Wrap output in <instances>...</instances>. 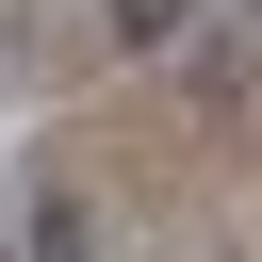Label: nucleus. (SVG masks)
<instances>
[{
    "label": "nucleus",
    "instance_id": "f03ea898",
    "mask_svg": "<svg viewBox=\"0 0 262 262\" xmlns=\"http://www.w3.org/2000/svg\"><path fill=\"white\" fill-rule=\"evenodd\" d=\"M180 16L196 0H115V49H180Z\"/></svg>",
    "mask_w": 262,
    "mask_h": 262
},
{
    "label": "nucleus",
    "instance_id": "f257e3e1",
    "mask_svg": "<svg viewBox=\"0 0 262 262\" xmlns=\"http://www.w3.org/2000/svg\"><path fill=\"white\" fill-rule=\"evenodd\" d=\"M33 262H98V213H82V196H49V213H33Z\"/></svg>",
    "mask_w": 262,
    "mask_h": 262
},
{
    "label": "nucleus",
    "instance_id": "7ed1b4c3",
    "mask_svg": "<svg viewBox=\"0 0 262 262\" xmlns=\"http://www.w3.org/2000/svg\"><path fill=\"white\" fill-rule=\"evenodd\" d=\"M246 16H262V0H246Z\"/></svg>",
    "mask_w": 262,
    "mask_h": 262
}]
</instances>
